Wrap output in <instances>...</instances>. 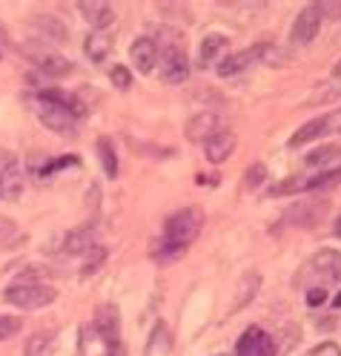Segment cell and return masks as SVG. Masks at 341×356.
Listing matches in <instances>:
<instances>
[{
    "label": "cell",
    "instance_id": "obj_7",
    "mask_svg": "<svg viewBox=\"0 0 341 356\" xmlns=\"http://www.w3.org/2000/svg\"><path fill=\"white\" fill-rule=\"evenodd\" d=\"M235 356H278L276 339L261 327H247L235 342Z\"/></svg>",
    "mask_w": 341,
    "mask_h": 356
},
{
    "label": "cell",
    "instance_id": "obj_17",
    "mask_svg": "<svg viewBox=\"0 0 341 356\" xmlns=\"http://www.w3.org/2000/svg\"><path fill=\"white\" fill-rule=\"evenodd\" d=\"M29 58L35 60V66L40 72H47V75H69L72 72V63L66 60L63 55L58 52H29Z\"/></svg>",
    "mask_w": 341,
    "mask_h": 356
},
{
    "label": "cell",
    "instance_id": "obj_37",
    "mask_svg": "<svg viewBox=\"0 0 341 356\" xmlns=\"http://www.w3.org/2000/svg\"><path fill=\"white\" fill-rule=\"evenodd\" d=\"M333 75H335V78H341V60L333 66Z\"/></svg>",
    "mask_w": 341,
    "mask_h": 356
},
{
    "label": "cell",
    "instance_id": "obj_40",
    "mask_svg": "<svg viewBox=\"0 0 341 356\" xmlns=\"http://www.w3.org/2000/svg\"><path fill=\"white\" fill-rule=\"evenodd\" d=\"M0 198H3V195H0Z\"/></svg>",
    "mask_w": 341,
    "mask_h": 356
},
{
    "label": "cell",
    "instance_id": "obj_12",
    "mask_svg": "<svg viewBox=\"0 0 341 356\" xmlns=\"http://www.w3.org/2000/svg\"><path fill=\"white\" fill-rule=\"evenodd\" d=\"M129 58H132L135 70H138L141 75H152V70L158 66V43L152 38H138L132 43Z\"/></svg>",
    "mask_w": 341,
    "mask_h": 356
},
{
    "label": "cell",
    "instance_id": "obj_36",
    "mask_svg": "<svg viewBox=\"0 0 341 356\" xmlns=\"http://www.w3.org/2000/svg\"><path fill=\"white\" fill-rule=\"evenodd\" d=\"M322 17H341V0H330V3H322L318 6Z\"/></svg>",
    "mask_w": 341,
    "mask_h": 356
},
{
    "label": "cell",
    "instance_id": "obj_5",
    "mask_svg": "<svg viewBox=\"0 0 341 356\" xmlns=\"http://www.w3.org/2000/svg\"><path fill=\"white\" fill-rule=\"evenodd\" d=\"M341 132V113H327V115H318L313 121H307L304 127H299L292 132L290 138V147H304L310 141H318V138H327V136H335Z\"/></svg>",
    "mask_w": 341,
    "mask_h": 356
},
{
    "label": "cell",
    "instance_id": "obj_27",
    "mask_svg": "<svg viewBox=\"0 0 341 356\" xmlns=\"http://www.w3.org/2000/svg\"><path fill=\"white\" fill-rule=\"evenodd\" d=\"M258 284H261V279H258V273H249L247 279H244V287H241V293H238V302H235V307L233 310H238V307H244L249 299L256 296V291H258Z\"/></svg>",
    "mask_w": 341,
    "mask_h": 356
},
{
    "label": "cell",
    "instance_id": "obj_21",
    "mask_svg": "<svg viewBox=\"0 0 341 356\" xmlns=\"http://www.w3.org/2000/svg\"><path fill=\"white\" fill-rule=\"evenodd\" d=\"M112 49V32H92L86 38V55L92 60H103Z\"/></svg>",
    "mask_w": 341,
    "mask_h": 356
},
{
    "label": "cell",
    "instance_id": "obj_13",
    "mask_svg": "<svg viewBox=\"0 0 341 356\" xmlns=\"http://www.w3.org/2000/svg\"><path fill=\"white\" fill-rule=\"evenodd\" d=\"M203 152H207V161L224 164L235 152V136L233 132H213V136L203 141Z\"/></svg>",
    "mask_w": 341,
    "mask_h": 356
},
{
    "label": "cell",
    "instance_id": "obj_33",
    "mask_svg": "<svg viewBox=\"0 0 341 356\" xmlns=\"http://www.w3.org/2000/svg\"><path fill=\"white\" fill-rule=\"evenodd\" d=\"M63 167H81V159H78V155H63V159H58L55 164H49L47 170H43V175H49L55 170H63Z\"/></svg>",
    "mask_w": 341,
    "mask_h": 356
},
{
    "label": "cell",
    "instance_id": "obj_8",
    "mask_svg": "<svg viewBox=\"0 0 341 356\" xmlns=\"http://www.w3.org/2000/svg\"><path fill=\"white\" fill-rule=\"evenodd\" d=\"M24 193V167L15 152H0V195L17 198Z\"/></svg>",
    "mask_w": 341,
    "mask_h": 356
},
{
    "label": "cell",
    "instance_id": "obj_1",
    "mask_svg": "<svg viewBox=\"0 0 341 356\" xmlns=\"http://www.w3.org/2000/svg\"><path fill=\"white\" fill-rule=\"evenodd\" d=\"M203 225V213L198 207H184L167 218L164 225V236H161V248H155V259L158 261H172L184 253L190 244L198 238Z\"/></svg>",
    "mask_w": 341,
    "mask_h": 356
},
{
    "label": "cell",
    "instance_id": "obj_6",
    "mask_svg": "<svg viewBox=\"0 0 341 356\" xmlns=\"http://www.w3.org/2000/svg\"><path fill=\"white\" fill-rule=\"evenodd\" d=\"M324 17L318 12V6H304L292 20V29H290V43L292 47H307V43L315 40V35L322 32Z\"/></svg>",
    "mask_w": 341,
    "mask_h": 356
},
{
    "label": "cell",
    "instance_id": "obj_23",
    "mask_svg": "<svg viewBox=\"0 0 341 356\" xmlns=\"http://www.w3.org/2000/svg\"><path fill=\"white\" fill-rule=\"evenodd\" d=\"M98 155H101V164H103V172L109 178L118 175V155H115V147H112L109 138H101L98 141Z\"/></svg>",
    "mask_w": 341,
    "mask_h": 356
},
{
    "label": "cell",
    "instance_id": "obj_4",
    "mask_svg": "<svg viewBox=\"0 0 341 356\" xmlns=\"http://www.w3.org/2000/svg\"><path fill=\"white\" fill-rule=\"evenodd\" d=\"M3 299L20 310H40L58 299V291L52 284H43V282H17V284L6 287Z\"/></svg>",
    "mask_w": 341,
    "mask_h": 356
},
{
    "label": "cell",
    "instance_id": "obj_14",
    "mask_svg": "<svg viewBox=\"0 0 341 356\" xmlns=\"http://www.w3.org/2000/svg\"><path fill=\"white\" fill-rule=\"evenodd\" d=\"M92 248H95V227H89V225L69 230V236L63 238V253L66 256H86Z\"/></svg>",
    "mask_w": 341,
    "mask_h": 356
},
{
    "label": "cell",
    "instance_id": "obj_22",
    "mask_svg": "<svg viewBox=\"0 0 341 356\" xmlns=\"http://www.w3.org/2000/svg\"><path fill=\"white\" fill-rule=\"evenodd\" d=\"M26 236L20 233V227L15 225L12 218H6V216H0V250H9V248H15V244H20Z\"/></svg>",
    "mask_w": 341,
    "mask_h": 356
},
{
    "label": "cell",
    "instance_id": "obj_31",
    "mask_svg": "<svg viewBox=\"0 0 341 356\" xmlns=\"http://www.w3.org/2000/svg\"><path fill=\"white\" fill-rule=\"evenodd\" d=\"M20 330V319L17 316H0V339H9Z\"/></svg>",
    "mask_w": 341,
    "mask_h": 356
},
{
    "label": "cell",
    "instance_id": "obj_19",
    "mask_svg": "<svg viewBox=\"0 0 341 356\" xmlns=\"http://www.w3.org/2000/svg\"><path fill=\"white\" fill-rule=\"evenodd\" d=\"M55 342H58L55 330H40V333H35V337L26 339L24 356H52L55 353Z\"/></svg>",
    "mask_w": 341,
    "mask_h": 356
},
{
    "label": "cell",
    "instance_id": "obj_38",
    "mask_svg": "<svg viewBox=\"0 0 341 356\" xmlns=\"http://www.w3.org/2000/svg\"><path fill=\"white\" fill-rule=\"evenodd\" d=\"M333 307H341V291L335 293V299H333Z\"/></svg>",
    "mask_w": 341,
    "mask_h": 356
},
{
    "label": "cell",
    "instance_id": "obj_30",
    "mask_svg": "<svg viewBox=\"0 0 341 356\" xmlns=\"http://www.w3.org/2000/svg\"><path fill=\"white\" fill-rule=\"evenodd\" d=\"M109 78H112V83H115L118 89H129L132 86V72L126 70V66H112Z\"/></svg>",
    "mask_w": 341,
    "mask_h": 356
},
{
    "label": "cell",
    "instance_id": "obj_20",
    "mask_svg": "<svg viewBox=\"0 0 341 356\" xmlns=\"http://www.w3.org/2000/svg\"><path fill=\"white\" fill-rule=\"evenodd\" d=\"M324 213H327V204H324V202H322V204L307 202V204H299L295 210H290V218L295 221V225L310 227V225H315V221H322V218H324Z\"/></svg>",
    "mask_w": 341,
    "mask_h": 356
},
{
    "label": "cell",
    "instance_id": "obj_28",
    "mask_svg": "<svg viewBox=\"0 0 341 356\" xmlns=\"http://www.w3.org/2000/svg\"><path fill=\"white\" fill-rule=\"evenodd\" d=\"M304 178H299V175H292V178H284L281 184H276V187H269V195L276 198V195H290V193H299V190H304Z\"/></svg>",
    "mask_w": 341,
    "mask_h": 356
},
{
    "label": "cell",
    "instance_id": "obj_39",
    "mask_svg": "<svg viewBox=\"0 0 341 356\" xmlns=\"http://www.w3.org/2000/svg\"><path fill=\"white\" fill-rule=\"evenodd\" d=\"M335 236L341 238V216H338V221H335Z\"/></svg>",
    "mask_w": 341,
    "mask_h": 356
},
{
    "label": "cell",
    "instance_id": "obj_34",
    "mask_svg": "<svg viewBox=\"0 0 341 356\" xmlns=\"http://www.w3.org/2000/svg\"><path fill=\"white\" fill-rule=\"evenodd\" d=\"M310 356H341V348L335 342H322L318 348L310 350Z\"/></svg>",
    "mask_w": 341,
    "mask_h": 356
},
{
    "label": "cell",
    "instance_id": "obj_9",
    "mask_svg": "<svg viewBox=\"0 0 341 356\" xmlns=\"http://www.w3.org/2000/svg\"><path fill=\"white\" fill-rule=\"evenodd\" d=\"M267 52H269V43H258V47H253V49L226 55V58L218 60V75L221 78H233V75H241L244 70H253V63H258Z\"/></svg>",
    "mask_w": 341,
    "mask_h": 356
},
{
    "label": "cell",
    "instance_id": "obj_26",
    "mask_svg": "<svg viewBox=\"0 0 341 356\" xmlns=\"http://www.w3.org/2000/svg\"><path fill=\"white\" fill-rule=\"evenodd\" d=\"M341 152V147L338 144H327V147H318V149H313L307 159H304V164L307 167H318V164H324V161H330V159H335V155Z\"/></svg>",
    "mask_w": 341,
    "mask_h": 356
},
{
    "label": "cell",
    "instance_id": "obj_15",
    "mask_svg": "<svg viewBox=\"0 0 341 356\" xmlns=\"http://www.w3.org/2000/svg\"><path fill=\"white\" fill-rule=\"evenodd\" d=\"M226 47H230V40H226L224 35H218V32L207 35V38L201 40V47H198V66H201V70L213 66V63L226 52Z\"/></svg>",
    "mask_w": 341,
    "mask_h": 356
},
{
    "label": "cell",
    "instance_id": "obj_3",
    "mask_svg": "<svg viewBox=\"0 0 341 356\" xmlns=\"http://www.w3.org/2000/svg\"><path fill=\"white\" fill-rule=\"evenodd\" d=\"M158 60H161V78L167 83H184L190 78V58L175 32H167V38L158 43Z\"/></svg>",
    "mask_w": 341,
    "mask_h": 356
},
{
    "label": "cell",
    "instance_id": "obj_32",
    "mask_svg": "<svg viewBox=\"0 0 341 356\" xmlns=\"http://www.w3.org/2000/svg\"><path fill=\"white\" fill-rule=\"evenodd\" d=\"M103 259H106V250H103V248H92V250H89V261L83 264V270H81V273H83V276H89V273H92Z\"/></svg>",
    "mask_w": 341,
    "mask_h": 356
},
{
    "label": "cell",
    "instance_id": "obj_11",
    "mask_svg": "<svg viewBox=\"0 0 341 356\" xmlns=\"http://www.w3.org/2000/svg\"><path fill=\"white\" fill-rule=\"evenodd\" d=\"M78 9L92 24V32H112V26H115V9L106 0H81Z\"/></svg>",
    "mask_w": 341,
    "mask_h": 356
},
{
    "label": "cell",
    "instance_id": "obj_35",
    "mask_svg": "<svg viewBox=\"0 0 341 356\" xmlns=\"http://www.w3.org/2000/svg\"><path fill=\"white\" fill-rule=\"evenodd\" d=\"M324 302H327L324 287H313V291H307V305L310 307H318V305H324Z\"/></svg>",
    "mask_w": 341,
    "mask_h": 356
},
{
    "label": "cell",
    "instance_id": "obj_29",
    "mask_svg": "<svg viewBox=\"0 0 341 356\" xmlns=\"http://www.w3.org/2000/svg\"><path fill=\"white\" fill-rule=\"evenodd\" d=\"M264 181H267V167L261 161H253V167H249L247 175H244V184L253 190V187H261Z\"/></svg>",
    "mask_w": 341,
    "mask_h": 356
},
{
    "label": "cell",
    "instance_id": "obj_16",
    "mask_svg": "<svg viewBox=\"0 0 341 356\" xmlns=\"http://www.w3.org/2000/svg\"><path fill=\"white\" fill-rule=\"evenodd\" d=\"M313 267L322 273L327 282H341V253L333 248H324L313 256Z\"/></svg>",
    "mask_w": 341,
    "mask_h": 356
},
{
    "label": "cell",
    "instance_id": "obj_18",
    "mask_svg": "<svg viewBox=\"0 0 341 356\" xmlns=\"http://www.w3.org/2000/svg\"><path fill=\"white\" fill-rule=\"evenodd\" d=\"M213 132H218V115H213V113L192 115L190 124H187V136H190V141H207Z\"/></svg>",
    "mask_w": 341,
    "mask_h": 356
},
{
    "label": "cell",
    "instance_id": "obj_2",
    "mask_svg": "<svg viewBox=\"0 0 341 356\" xmlns=\"http://www.w3.org/2000/svg\"><path fill=\"white\" fill-rule=\"evenodd\" d=\"M38 115L43 127L66 132L83 115V106L78 104V98L66 95L63 89H43V92H38Z\"/></svg>",
    "mask_w": 341,
    "mask_h": 356
},
{
    "label": "cell",
    "instance_id": "obj_24",
    "mask_svg": "<svg viewBox=\"0 0 341 356\" xmlns=\"http://www.w3.org/2000/svg\"><path fill=\"white\" fill-rule=\"evenodd\" d=\"M335 184H341V167L318 172L315 178H310V181L304 184V190H327V187H335Z\"/></svg>",
    "mask_w": 341,
    "mask_h": 356
},
{
    "label": "cell",
    "instance_id": "obj_25",
    "mask_svg": "<svg viewBox=\"0 0 341 356\" xmlns=\"http://www.w3.org/2000/svg\"><path fill=\"white\" fill-rule=\"evenodd\" d=\"M32 26H35V29H40L43 35L66 38V29L60 26V20H58V17H49V15H38V17H32Z\"/></svg>",
    "mask_w": 341,
    "mask_h": 356
},
{
    "label": "cell",
    "instance_id": "obj_10",
    "mask_svg": "<svg viewBox=\"0 0 341 356\" xmlns=\"http://www.w3.org/2000/svg\"><path fill=\"white\" fill-rule=\"evenodd\" d=\"M92 327L98 330L101 339H106L112 348H118V339H121V314H118L115 305H101L95 310Z\"/></svg>",
    "mask_w": 341,
    "mask_h": 356
}]
</instances>
